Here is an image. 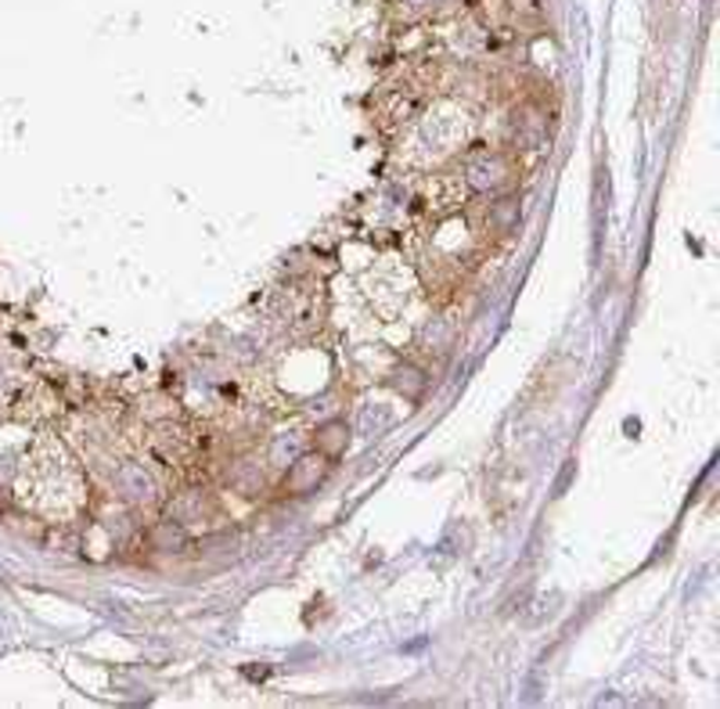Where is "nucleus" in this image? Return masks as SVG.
<instances>
[{"mask_svg": "<svg viewBox=\"0 0 720 709\" xmlns=\"http://www.w3.org/2000/svg\"><path fill=\"white\" fill-rule=\"evenodd\" d=\"M325 465H328V461H321V457H303L300 465H296V472H292V476L285 479V487H292V493H306L317 479L325 476Z\"/></svg>", "mask_w": 720, "mask_h": 709, "instance_id": "nucleus-1", "label": "nucleus"}, {"mask_svg": "<svg viewBox=\"0 0 720 709\" xmlns=\"http://www.w3.org/2000/svg\"><path fill=\"white\" fill-rule=\"evenodd\" d=\"M342 443H346V429H342V425H328V429L317 436V447H321L328 457H335L342 451Z\"/></svg>", "mask_w": 720, "mask_h": 709, "instance_id": "nucleus-2", "label": "nucleus"}, {"mask_svg": "<svg viewBox=\"0 0 720 709\" xmlns=\"http://www.w3.org/2000/svg\"><path fill=\"white\" fill-rule=\"evenodd\" d=\"M415 4H429V0H415Z\"/></svg>", "mask_w": 720, "mask_h": 709, "instance_id": "nucleus-3", "label": "nucleus"}]
</instances>
